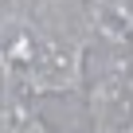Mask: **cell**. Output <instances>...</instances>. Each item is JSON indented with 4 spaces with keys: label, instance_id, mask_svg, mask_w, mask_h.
Returning a JSON list of instances; mask_svg holds the SVG:
<instances>
[{
    "label": "cell",
    "instance_id": "1",
    "mask_svg": "<svg viewBox=\"0 0 133 133\" xmlns=\"http://www.w3.org/2000/svg\"><path fill=\"white\" fill-rule=\"evenodd\" d=\"M94 110H98V117H102V125H106L110 133L133 129V94H129L125 82H117V78L102 82V90H98V98H94Z\"/></svg>",
    "mask_w": 133,
    "mask_h": 133
}]
</instances>
